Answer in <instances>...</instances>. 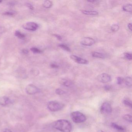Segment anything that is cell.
<instances>
[{
  "label": "cell",
  "mask_w": 132,
  "mask_h": 132,
  "mask_svg": "<svg viewBox=\"0 0 132 132\" xmlns=\"http://www.w3.org/2000/svg\"><path fill=\"white\" fill-rule=\"evenodd\" d=\"M53 126L56 129L62 132H71L72 129V126L71 123L64 119H60L55 121Z\"/></svg>",
  "instance_id": "1"
},
{
  "label": "cell",
  "mask_w": 132,
  "mask_h": 132,
  "mask_svg": "<svg viewBox=\"0 0 132 132\" xmlns=\"http://www.w3.org/2000/svg\"><path fill=\"white\" fill-rule=\"evenodd\" d=\"M72 120L76 123H81L86 120V117L83 113L78 111L72 112L71 114Z\"/></svg>",
  "instance_id": "2"
},
{
  "label": "cell",
  "mask_w": 132,
  "mask_h": 132,
  "mask_svg": "<svg viewBox=\"0 0 132 132\" xmlns=\"http://www.w3.org/2000/svg\"><path fill=\"white\" fill-rule=\"evenodd\" d=\"M64 105L59 102L56 101H52L48 102L47 104V108L52 112H57L63 109Z\"/></svg>",
  "instance_id": "3"
},
{
  "label": "cell",
  "mask_w": 132,
  "mask_h": 132,
  "mask_svg": "<svg viewBox=\"0 0 132 132\" xmlns=\"http://www.w3.org/2000/svg\"><path fill=\"white\" fill-rule=\"evenodd\" d=\"M112 110V106L108 102L103 103L100 107V112L103 114H110Z\"/></svg>",
  "instance_id": "4"
},
{
  "label": "cell",
  "mask_w": 132,
  "mask_h": 132,
  "mask_svg": "<svg viewBox=\"0 0 132 132\" xmlns=\"http://www.w3.org/2000/svg\"><path fill=\"white\" fill-rule=\"evenodd\" d=\"M26 92L29 95H34L40 92V89L37 86L32 84L27 86L25 88Z\"/></svg>",
  "instance_id": "5"
},
{
  "label": "cell",
  "mask_w": 132,
  "mask_h": 132,
  "mask_svg": "<svg viewBox=\"0 0 132 132\" xmlns=\"http://www.w3.org/2000/svg\"><path fill=\"white\" fill-rule=\"evenodd\" d=\"M98 81L103 83H107L111 81V77L109 74L102 73L98 76L97 77Z\"/></svg>",
  "instance_id": "6"
},
{
  "label": "cell",
  "mask_w": 132,
  "mask_h": 132,
  "mask_svg": "<svg viewBox=\"0 0 132 132\" xmlns=\"http://www.w3.org/2000/svg\"><path fill=\"white\" fill-rule=\"evenodd\" d=\"M23 27L27 30L35 31L37 29L38 26V24L34 22H28L23 24Z\"/></svg>",
  "instance_id": "7"
},
{
  "label": "cell",
  "mask_w": 132,
  "mask_h": 132,
  "mask_svg": "<svg viewBox=\"0 0 132 132\" xmlns=\"http://www.w3.org/2000/svg\"><path fill=\"white\" fill-rule=\"evenodd\" d=\"M81 43L84 46H91L95 44V41L92 38L86 37L82 39Z\"/></svg>",
  "instance_id": "8"
},
{
  "label": "cell",
  "mask_w": 132,
  "mask_h": 132,
  "mask_svg": "<svg viewBox=\"0 0 132 132\" xmlns=\"http://www.w3.org/2000/svg\"><path fill=\"white\" fill-rule=\"evenodd\" d=\"M70 57L72 60H74L78 64H86L88 63V62L87 60L76 55H71L70 56Z\"/></svg>",
  "instance_id": "9"
},
{
  "label": "cell",
  "mask_w": 132,
  "mask_h": 132,
  "mask_svg": "<svg viewBox=\"0 0 132 132\" xmlns=\"http://www.w3.org/2000/svg\"><path fill=\"white\" fill-rule=\"evenodd\" d=\"M11 103V100L8 97L6 96L0 97V105L3 106H6Z\"/></svg>",
  "instance_id": "10"
},
{
  "label": "cell",
  "mask_w": 132,
  "mask_h": 132,
  "mask_svg": "<svg viewBox=\"0 0 132 132\" xmlns=\"http://www.w3.org/2000/svg\"><path fill=\"white\" fill-rule=\"evenodd\" d=\"M111 127L118 132H124L126 131V129L124 127L116 124L115 123H111Z\"/></svg>",
  "instance_id": "11"
},
{
  "label": "cell",
  "mask_w": 132,
  "mask_h": 132,
  "mask_svg": "<svg viewBox=\"0 0 132 132\" xmlns=\"http://www.w3.org/2000/svg\"><path fill=\"white\" fill-rule=\"evenodd\" d=\"M60 83L64 86L66 87H71L73 85V83L71 80H68L65 79H61L60 81Z\"/></svg>",
  "instance_id": "12"
},
{
  "label": "cell",
  "mask_w": 132,
  "mask_h": 132,
  "mask_svg": "<svg viewBox=\"0 0 132 132\" xmlns=\"http://www.w3.org/2000/svg\"><path fill=\"white\" fill-rule=\"evenodd\" d=\"M81 12L83 14L90 16H96L98 14V12L95 11L82 10Z\"/></svg>",
  "instance_id": "13"
},
{
  "label": "cell",
  "mask_w": 132,
  "mask_h": 132,
  "mask_svg": "<svg viewBox=\"0 0 132 132\" xmlns=\"http://www.w3.org/2000/svg\"><path fill=\"white\" fill-rule=\"evenodd\" d=\"M92 55L94 57L98 58L103 59L105 58V56L104 54L100 52H93Z\"/></svg>",
  "instance_id": "14"
},
{
  "label": "cell",
  "mask_w": 132,
  "mask_h": 132,
  "mask_svg": "<svg viewBox=\"0 0 132 132\" xmlns=\"http://www.w3.org/2000/svg\"><path fill=\"white\" fill-rule=\"evenodd\" d=\"M122 9L124 11L126 12H129V13H132V5L130 4H126L123 6Z\"/></svg>",
  "instance_id": "15"
},
{
  "label": "cell",
  "mask_w": 132,
  "mask_h": 132,
  "mask_svg": "<svg viewBox=\"0 0 132 132\" xmlns=\"http://www.w3.org/2000/svg\"><path fill=\"white\" fill-rule=\"evenodd\" d=\"M52 6V3L50 1H46L44 2L43 6L46 8H50Z\"/></svg>",
  "instance_id": "16"
},
{
  "label": "cell",
  "mask_w": 132,
  "mask_h": 132,
  "mask_svg": "<svg viewBox=\"0 0 132 132\" xmlns=\"http://www.w3.org/2000/svg\"><path fill=\"white\" fill-rule=\"evenodd\" d=\"M125 84L127 86L130 87L132 86V79L131 77H127L125 79Z\"/></svg>",
  "instance_id": "17"
},
{
  "label": "cell",
  "mask_w": 132,
  "mask_h": 132,
  "mask_svg": "<svg viewBox=\"0 0 132 132\" xmlns=\"http://www.w3.org/2000/svg\"><path fill=\"white\" fill-rule=\"evenodd\" d=\"M15 35L20 39H23L25 37V35L21 33L20 31H16L15 32Z\"/></svg>",
  "instance_id": "18"
},
{
  "label": "cell",
  "mask_w": 132,
  "mask_h": 132,
  "mask_svg": "<svg viewBox=\"0 0 132 132\" xmlns=\"http://www.w3.org/2000/svg\"><path fill=\"white\" fill-rule=\"evenodd\" d=\"M123 119L129 122H132V116L131 115H129V114H126V115H123Z\"/></svg>",
  "instance_id": "19"
},
{
  "label": "cell",
  "mask_w": 132,
  "mask_h": 132,
  "mask_svg": "<svg viewBox=\"0 0 132 132\" xmlns=\"http://www.w3.org/2000/svg\"><path fill=\"white\" fill-rule=\"evenodd\" d=\"M119 26L117 24H113L111 27V30L113 32H116L119 30Z\"/></svg>",
  "instance_id": "20"
},
{
  "label": "cell",
  "mask_w": 132,
  "mask_h": 132,
  "mask_svg": "<svg viewBox=\"0 0 132 132\" xmlns=\"http://www.w3.org/2000/svg\"><path fill=\"white\" fill-rule=\"evenodd\" d=\"M123 103L125 105L130 107V108H132V103L131 101L129 100H124L123 101Z\"/></svg>",
  "instance_id": "21"
},
{
  "label": "cell",
  "mask_w": 132,
  "mask_h": 132,
  "mask_svg": "<svg viewBox=\"0 0 132 132\" xmlns=\"http://www.w3.org/2000/svg\"><path fill=\"white\" fill-rule=\"evenodd\" d=\"M59 47L66 51L70 52L71 51L70 48L65 45L61 44L59 45Z\"/></svg>",
  "instance_id": "22"
},
{
  "label": "cell",
  "mask_w": 132,
  "mask_h": 132,
  "mask_svg": "<svg viewBox=\"0 0 132 132\" xmlns=\"http://www.w3.org/2000/svg\"><path fill=\"white\" fill-rule=\"evenodd\" d=\"M31 50L33 53H35V54H38V53L41 52V51L40 50L36 47L31 48Z\"/></svg>",
  "instance_id": "23"
},
{
  "label": "cell",
  "mask_w": 132,
  "mask_h": 132,
  "mask_svg": "<svg viewBox=\"0 0 132 132\" xmlns=\"http://www.w3.org/2000/svg\"><path fill=\"white\" fill-rule=\"evenodd\" d=\"M55 93H56V94L58 95H63V94H65V93L64 91L59 88L57 89H56Z\"/></svg>",
  "instance_id": "24"
},
{
  "label": "cell",
  "mask_w": 132,
  "mask_h": 132,
  "mask_svg": "<svg viewBox=\"0 0 132 132\" xmlns=\"http://www.w3.org/2000/svg\"><path fill=\"white\" fill-rule=\"evenodd\" d=\"M124 56L125 58L127 60H132V54L129 53H126L124 54Z\"/></svg>",
  "instance_id": "25"
},
{
  "label": "cell",
  "mask_w": 132,
  "mask_h": 132,
  "mask_svg": "<svg viewBox=\"0 0 132 132\" xmlns=\"http://www.w3.org/2000/svg\"><path fill=\"white\" fill-rule=\"evenodd\" d=\"M123 79L122 77H119L117 78V83L118 85H120L123 82Z\"/></svg>",
  "instance_id": "26"
},
{
  "label": "cell",
  "mask_w": 132,
  "mask_h": 132,
  "mask_svg": "<svg viewBox=\"0 0 132 132\" xmlns=\"http://www.w3.org/2000/svg\"><path fill=\"white\" fill-rule=\"evenodd\" d=\"M15 14V12L13 11H7L4 13V15H8V16H12L13 15Z\"/></svg>",
  "instance_id": "27"
},
{
  "label": "cell",
  "mask_w": 132,
  "mask_h": 132,
  "mask_svg": "<svg viewBox=\"0 0 132 132\" xmlns=\"http://www.w3.org/2000/svg\"><path fill=\"white\" fill-rule=\"evenodd\" d=\"M51 68H57L59 67L58 65L55 63H52L51 65Z\"/></svg>",
  "instance_id": "28"
},
{
  "label": "cell",
  "mask_w": 132,
  "mask_h": 132,
  "mask_svg": "<svg viewBox=\"0 0 132 132\" xmlns=\"http://www.w3.org/2000/svg\"><path fill=\"white\" fill-rule=\"evenodd\" d=\"M26 6L29 7L30 10H33L34 9V7H33V5L32 4H31L30 3H27L26 4Z\"/></svg>",
  "instance_id": "29"
},
{
  "label": "cell",
  "mask_w": 132,
  "mask_h": 132,
  "mask_svg": "<svg viewBox=\"0 0 132 132\" xmlns=\"http://www.w3.org/2000/svg\"><path fill=\"white\" fill-rule=\"evenodd\" d=\"M104 89L106 91H109L111 89V86L109 85H106L104 86Z\"/></svg>",
  "instance_id": "30"
},
{
  "label": "cell",
  "mask_w": 132,
  "mask_h": 132,
  "mask_svg": "<svg viewBox=\"0 0 132 132\" xmlns=\"http://www.w3.org/2000/svg\"><path fill=\"white\" fill-rule=\"evenodd\" d=\"M54 36L55 37L57 38L59 40H62V37L61 36H60V35H54Z\"/></svg>",
  "instance_id": "31"
},
{
  "label": "cell",
  "mask_w": 132,
  "mask_h": 132,
  "mask_svg": "<svg viewBox=\"0 0 132 132\" xmlns=\"http://www.w3.org/2000/svg\"><path fill=\"white\" fill-rule=\"evenodd\" d=\"M22 52L23 54H27L29 53V51L27 49H23L22 50Z\"/></svg>",
  "instance_id": "32"
},
{
  "label": "cell",
  "mask_w": 132,
  "mask_h": 132,
  "mask_svg": "<svg viewBox=\"0 0 132 132\" xmlns=\"http://www.w3.org/2000/svg\"><path fill=\"white\" fill-rule=\"evenodd\" d=\"M127 27H128L129 30L130 31H132V23H129L128 24V25H127Z\"/></svg>",
  "instance_id": "33"
},
{
  "label": "cell",
  "mask_w": 132,
  "mask_h": 132,
  "mask_svg": "<svg viewBox=\"0 0 132 132\" xmlns=\"http://www.w3.org/2000/svg\"><path fill=\"white\" fill-rule=\"evenodd\" d=\"M3 132H13L11 131V130L9 129H6L4 130Z\"/></svg>",
  "instance_id": "34"
},
{
  "label": "cell",
  "mask_w": 132,
  "mask_h": 132,
  "mask_svg": "<svg viewBox=\"0 0 132 132\" xmlns=\"http://www.w3.org/2000/svg\"><path fill=\"white\" fill-rule=\"evenodd\" d=\"M9 5H10V6H14L15 4V3H14V2H10V3H9Z\"/></svg>",
  "instance_id": "35"
},
{
  "label": "cell",
  "mask_w": 132,
  "mask_h": 132,
  "mask_svg": "<svg viewBox=\"0 0 132 132\" xmlns=\"http://www.w3.org/2000/svg\"><path fill=\"white\" fill-rule=\"evenodd\" d=\"M88 1V2H91V3H95L98 1Z\"/></svg>",
  "instance_id": "36"
},
{
  "label": "cell",
  "mask_w": 132,
  "mask_h": 132,
  "mask_svg": "<svg viewBox=\"0 0 132 132\" xmlns=\"http://www.w3.org/2000/svg\"><path fill=\"white\" fill-rule=\"evenodd\" d=\"M2 1H0V3H2Z\"/></svg>",
  "instance_id": "37"
},
{
  "label": "cell",
  "mask_w": 132,
  "mask_h": 132,
  "mask_svg": "<svg viewBox=\"0 0 132 132\" xmlns=\"http://www.w3.org/2000/svg\"><path fill=\"white\" fill-rule=\"evenodd\" d=\"M101 132H103V131H101Z\"/></svg>",
  "instance_id": "38"
}]
</instances>
